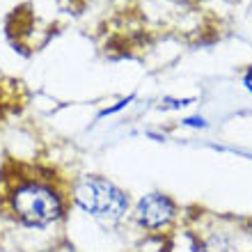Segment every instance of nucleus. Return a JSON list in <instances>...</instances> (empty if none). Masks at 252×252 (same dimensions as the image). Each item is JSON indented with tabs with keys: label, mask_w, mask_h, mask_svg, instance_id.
Masks as SVG:
<instances>
[{
	"label": "nucleus",
	"mask_w": 252,
	"mask_h": 252,
	"mask_svg": "<svg viewBox=\"0 0 252 252\" xmlns=\"http://www.w3.org/2000/svg\"><path fill=\"white\" fill-rule=\"evenodd\" d=\"M5 197L9 213L28 227H46L64 213L60 190L37 177H23L12 184Z\"/></svg>",
	"instance_id": "obj_1"
},
{
	"label": "nucleus",
	"mask_w": 252,
	"mask_h": 252,
	"mask_svg": "<svg viewBox=\"0 0 252 252\" xmlns=\"http://www.w3.org/2000/svg\"><path fill=\"white\" fill-rule=\"evenodd\" d=\"M243 83H246V87H248V90H250V92H252V69L246 73V80H243Z\"/></svg>",
	"instance_id": "obj_5"
},
{
	"label": "nucleus",
	"mask_w": 252,
	"mask_h": 252,
	"mask_svg": "<svg viewBox=\"0 0 252 252\" xmlns=\"http://www.w3.org/2000/svg\"><path fill=\"white\" fill-rule=\"evenodd\" d=\"M71 197L83 211L92 213L96 218L120 220L128 211L126 192L115 186L113 181L96 177V174L80 177L71 188Z\"/></svg>",
	"instance_id": "obj_2"
},
{
	"label": "nucleus",
	"mask_w": 252,
	"mask_h": 252,
	"mask_svg": "<svg viewBox=\"0 0 252 252\" xmlns=\"http://www.w3.org/2000/svg\"><path fill=\"white\" fill-rule=\"evenodd\" d=\"M250 232H252V229H250Z\"/></svg>",
	"instance_id": "obj_6"
},
{
	"label": "nucleus",
	"mask_w": 252,
	"mask_h": 252,
	"mask_svg": "<svg viewBox=\"0 0 252 252\" xmlns=\"http://www.w3.org/2000/svg\"><path fill=\"white\" fill-rule=\"evenodd\" d=\"M177 218V204L165 192H149L135 206V220L145 229H163Z\"/></svg>",
	"instance_id": "obj_3"
},
{
	"label": "nucleus",
	"mask_w": 252,
	"mask_h": 252,
	"mask_svg": "<svg viewBox=\"0 0 252 252\" xmlns=\"http://www.w3.org/2000/svg\"><path fill=\"white\" fill-rule=\"evenodd\" d=\"M184 124H186V126H192V128H206V122L202 120V117H188Z\"/></svg>",
	"instance_id": "obj_4"
}]
</instances>
